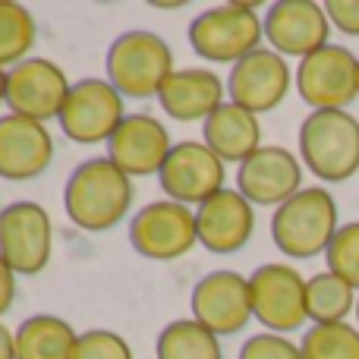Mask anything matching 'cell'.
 Instances as JSON below:
<instances>
[{"label":"cell","instance_id":"6da1fadb","mask_svg":"<svg viewBox=\"0 0 359 359\" xmlns=\"http://www.w3.org/2000/svg\"><path fill=\"white\" fill-rule=\"evenodd\" d=\"M133 196V177H126L107 155H98L79 161L67 177L63 208L79 230L104 233L130 215Z\"/></svg>","mask_w":359,"mask_h":359},{"label":"cell","instance_id":"7a4b0ae2","mask_svg":"<svg viewBox=\"0 0 359 359\" xmlns=\"http://www.w3.org/2000/svg\"><path fill=\"white\" fill-rule=\"evenodd\" d=\"M341 230L337 202L325 186H303L271 215V240L287 259H316L328 252L334 233Z\"/></svg>","mask_w":359,"mask_h":359},{"label":"cell","instance_id":"3957f363","mask_svg":"<svg viewBox=\"0 0 359 359\" xmlns=\"http://www.w3.org/2000/svg\"><path fill=\"white\" fill-rule=\"evenodd\" d=\"M107 82L123 98H158L161 86L174 73V50L158 32L130 29L117 35L104 57Z\"/></svg>","mask_w":359,"mask_h":359},{"label":"cell","instance_id":"277c9868","mask_svg":"<svg viewBox=\"0 0 359 359\" xmlns=\"http://www.w3.org/2000/svg\"><path fill=\"white\" fill-rule=\"evenodd\" d=\"M299 161L322 183L359 174V120L350 111H309L299 123Z\"/></svg>","mask_w":359,"mask_h":359},{"label":"cell","instance_id":"5b68a950","mask_svg":"<svg viewBox=\"0 0 359 359\" xmlns=\"http://www.w3.org/2000/svg\"><path fill=\"white\" fill-rule=\"evenodd\" d=\"M189 48L208 63H240L265 41V19L255 4H221L202 10L189 22Z\"/></svg>","mask_w":359,"mask_h":359},{"label":"cell","instance_id":"8992f818","mask_svg":"<svg viewBox=\"0 0 359 359\" xmlns=\"http://www.w3.org/2000/svg\"><path fill=\"white\" fill-rule=\"evenodd\" d=\"M123 101L126 98L107 79L86 76V79L73 82L57 123H60L63 136L76 145H107V139L126 120Z\"/></svg>","mask_w":359,"mask_h":359},{"label":"cell","instance_id":"52a82bcc","mask_svg":"<svg viewBox=\"0 0 359 359\" xmlns=\"http://www.w3.org/2000/svg\"><path fill=\"white\" fill-rule=\"evenodd\" d=\"M130 246L149 262H177L198 246L196 208L158 198L130 217Z\"/></svg>","mask_w":359,"mask_h":359},{"label":"cell","instance_id":"ba28073f","mask_svg":"<svg viewBox=\"0 0 359 359\" xmlns=\"http://www.w3.org/2000/svg\"><path fill=\"white\" fill-rule=\"evenodd\" d=\"M297 92L312 111H347L359 98V57L344 44H325L299 60Z\"/></svg>","mask_w":359,"mask_h":359},{"label":"cell","instance_id":"9c48e42d","mask_svg":"<svg viewBox=\"0 0 359 359\" xmlns=\"http://www.w3.org/2000/svg\"><path fill=\"white\" fill-rule=\"evenodd\" d=\"M252 318L271 334H290L309 322L306 316V278L284 262L259 265L249 274Z\"/></svg>","mask_w":359,"mask_h":359},{"label":"cell","instance_id":"30bf717a","mask_svg":"<svg viewBox=\"0 0 359 359\" xmlns=\"http://www.w3.org/2000/svg\"><path fill=\"white\" fill-rule=\"evenodd\" d=\"M54 252V224L44 205L13 202L0 217V255L19 274L32 278L50 265Z\"/></svg>","mask_w":359,"mask_h":359},{"label":"cell","instance_id":"8fae6325","mask_svg":"<svg viewBox=\"0 0 359 359\" xmlns=\"http://www.w3.org/2000/svg\"><path fill=\"white\" fill-rule=\"evenodd\" d=\"M189 309L202 328L217 337H233L252 322V290L249 278L230 268L208 271L196 280L189 297Z\"/></svg>","mask_w":359,"mask_h":359},{"label":"cell","instance_id":"7c38bea8","mask_svg":"<svg viewBox=\"0 0 359 359\" xmlns=\"http://www.w3.org/2000/svg\"><path fill=\"white\" fill-rule=\"evenodd\" d=\"M73 82L67 79L63 67H57L48 57H29L6 69V107L10 114L38 120L48 126V120H57L63 111Z\"/></svg>","mask_w":359,"mask_h":359},{"label":"cell","instance_id":"4fadbf2b","mask_svg":"<svg viewBox=\"0 0 359 359\" xmlns=\"http://www.w3.org/2000/svg\"><path fill=\"white\" fill-rule=\"evenodd\" d=\"M158 183L168 192V198H174L180 205H189V208H198L215 192L224 189L227 164L205 142L183 139V142H174L161 174H158Z\"/></svg>","mask_w":359,"mask_h":359},{"label":"cell","instance_id":"5bb4252c","mask_svg":"<svg viewBox=\"0 0 359 359\" xmlns=\"http://www.w3.org/2000/svg\"><path fill=\"white\" fill-rule=\"evenodd\" d=\"M265 41L280 57H309L331 44V19L316 0H278L265 10Z\"/></svg>","mask_w":359,"mask_h":359},{"label":"cell","instance_id":"9a60e30c","mask_svg":"<svg viewBox=\"0 0 359 359\" xmlns=\"http://www.w3.org/2000/svg\"><path fill=\"white\" fill-rule=\"evenodd\" d=\"M293 86V73L287 57L271 48H259L240 63L230 67L227 76V101L259 114H268L287 98Z\"/></svg>","mask_w":359,"mask_h":359},{"label":"cell","instance_id":"2e32d148","mask_svg":"<svg viewBox=\"0 0 359 359\" xmlns=\"http://www.w3.org/2000/svg\"><path fill=\"white\" fill-rule=\"evenodd\" d=\"M236 189L252 205L280 208L303 189V161L284 145H262L236 168Z\"/></svg>","mask_w":359,"mask_h":359},{"label":"cell","instance_id":"e0dca14e","mask_svg":"<svg viewBox=\"0 0 359 359\" xmlns=\"http://www.w3.org/2000/svg\"><path fill=\"white\" fill-rule=\"evenodd\" d=\"M170 133L151 114H126V120L107 139V158L123 170L126 177H158L168 161Z\"/></svg>","mask_w":359,"mask_h":359},{"label":"cell","instance_id":"ac0fdd59","mask_svg":"<svg viewBox=\"0 0 359 359\" xmlns=\"http://www.w3.org/2000/svg\"><path fill=\"white\" fill-rule=\"evenodd\" d=\"M196 230L198 246L208 249L211 255H230L240 252L255 230V205L243 196L240 189H227L202 202L196 208Z\"/></svg>","mask_w":359,"mask_h":359},{"label":"cell","instance_id":"d6986e66","mask_svg":"<svg viewBox=\"0 0 359 359\" xmlns=\"http://www.w3.org/2000/svg\"><path fill=\"white\" fill-rule=\"evenodd\" d=\"M54 161V136L44 123L19 114L0 117V177L10 183L41 177Z\"/></svg>","mask_w":359,"mask_h":359},{"label":"cell","instance_id":"ffe728a7","mask_svg":"<svg viewBox=\"0 0 359 359\" xmlns=\"http://www.w3.org/2000/svg\"><path fill=\"white\" fill-rule=\"evenodd\" d=\"M227 95V82L208 67H183L174 69L170 79L158 92V104L170 120L180 123H196V120H208L217 107L224 104Z\"/></svg>","mask_w":359,"mask_h":359},{"label":"cell","instance_id":"44dd1931","mask_svg":"<svg viewBox=\"0 0 359 359\" xmlns=\"http://www.w3.org/2000/svg\"><path fill=\"white\" fill-rule=\"evenodd\" d=\"M202 142L224 164H236L240 168L249 155H255L262 149V123L252 111L233 104V101H224L202 123Z\"/></svg>","mask_w":359,"mask_h":359},{"label":"cell","instance_id":"7402d4cb","mask_svg":"<svg viewBox=\"0 0 359 359\" xmlns=\"http://www.w3.org/2000/svg\"><path fill=\"white\" fill-rule=\"evenodd\" d=\"M79 331L60 316L38 312L16 328V359H73Z\"/></svg>","mask_w":359,"mask_h":359},{"label":"cell","instance_id":"603a6c76","mask_svg":"<svg viewBox=\"0 0 359 359\" xmlns=\"http://www.w3.org/2000/svg\"><path fill=\"white\" fill-rule=\"evenodd\" d=\"M356 303L359 290L334 271H318L306 280V316L312 325L347 322L350 312H356Z\"/></svg>","mask_w":359,"mask_h":359},{"label":"cell","instance_id":"cb8c5ba5","mask_svg":"<svg viewBox=\"0 0 359 359\" xmlns=\"http://www.w3.org/2000/svg\"><path fill=\"white\" fill-rule=\"evenodd\" d=\"M158 359H224L221 337L211 334L196 318H177L164 325L155 341Z\"/></svg>","mask_w":359,"mask_h":359},{"label":"cell","instance_id":"d4e9b609","mask_svg":"<svg viewBox=\"0 0 359 359\" xmlns=\"http://www.w3.org/2000/svg\"><path fill=\"white\" fill-rule=\"evenodd\" d=\"M38 25L29 6L0 0V67L10 69L16 63L29 60V50L35 48Z\"/></svg>","mask_w":359,"mask_h":359},{"label":"cell","instance_id":"484cf974","mask_svg":"<svg viewBox=\"0 0 359 359\" xmlns=\"http://www.w3.org/2000/svg\"><path fill=\"white\" fill-rule=\"evenodd\" d=\"M303 359H359V328L350 322L312 325L299 341Z\"/></svg>","mask_w":359,"mask_h":359},{"label":"cell","instance_id":"4316f807","mask_svg":"<svg viewBox=\"0 0 359 359\" xmlns=\"http://www.w3.org/2000/svg\"><path fill=\"white\" fill-rule=\"evenodd\" d=\"M325 262H328V271H334L337 278H344L359 290V221L341 224L325 252Z\"/></svg>","mask_w":359,"mask_h":359},{"label":"cell","instance_id":"83f0119b","mask_svg":"<svg viewBox=\"0 0 359 359\" xmlns=\"http://www.w3.org/2000/svg\"><path fill=\"white\" fill-rule=\"evenodd\" d=\"M73 359H136V356H133V347L123 334H117L111 328H92L79 334Z\"/></svg>","mask_w":359,"mask_h":359},{"label":"cell","instance_id":"f1b7e54d","mask_svg":"<svg viewBox=\"0 0 359 359\" xmlns=\"http://www.w3.org/2000/svg\"><path fill=\"white\" fill-rule=\"evenodd\" d=\"M236 359H303V353H299V344L287 341V334L262 331V334L246 337Z\"/></svg>","mask_w":359,"mask_h":359},{"label":"cell","instance_id":"f546056e","mask_svg":"<svg viewBox=\"0 0 359 359\" xmlns=\"http://www.w3.org/2000/svg\"><path fill=\"white\" fill-rule=\"evenodd\" d=\"M325 13L341 35L359 38V0H328Z\"/></svg>","mask_w":359,"mask_h":359},{"label":"cell","instance_id":"4dcf8cb0","mask_svg":"<svg viewBox=\"0 0 359 359\" xmlns=\"http://www.w3.org/2000/svg\"><path fill=\"white\" fill-rule=\"evenodd\" d=\"M13 299H16V271H13L4 262V255H0V318L10 312Z\"/></svg>","mask_w":359,"mask_h":359},{"label":"cell","instance_id":"1f68e13d","mask_svg":"<svg viewBox=\"0 0 359 359\" xmlns=\"http://www.w3.org/2000/svg\"><path fill=\"white\" fill-rule=\"evenodd\" d=\"M0 359H16V331L0 322Z\"/></svg>","mask_w":359,"mask_h":359},{"label":"cell","instance_id":"d6a6232c","mask_svg":"<svg viewBox=\"0 0 359 359\" xmlns=\"http://www.w3.org/2000/svg\"><path fill=\"white\" fill-rule=\"evenodd\" d=\"M0 104H6V69L0 67Z\"/></svg>","mask_w":359,"mask_h":359},{"label":"cell","instance_id":"836d02e7","mask_svg":"<svg viewBox=\"0 0 359 359\" xmlns=\"http://www.w3.org/2000/svg\"><path fill=\"white\" fill-rule=\"evenodd\" d=\"M356 328H359V303H356Z\"/></svg>","mask_w":359,"mask_h":359},{"label":"cell","instance_id":"e575fe53","mask_svg":"<svg viewBox=\"0 0 359 359\" xmlns=\"http://www.w3.org/2000/svg\"><path fill=\"white\" fill-rule=\"evenodd\" d=\"M0 217H4V208H0Z\"/></svg>","mask_w":359,"mask_h":359}]
</instances>
